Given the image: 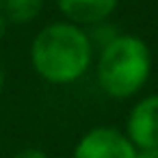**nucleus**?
Listing matches in <instances>:
<instances>
[{
  "label": "nucleus",
  "instance_id": "obj_1",
  "mask_svg": "<svg viewBox=\"0 0 158 158\" xmlns=\"http://www.w3.org/2000/svg\"><path fill=\"white\" fill-rule=\"evenodd\" d=\"M31 65L50 85H74L93 61L91 35L72 22H52L31 41Z\"/></svg>",
  "mask_w": 158,
  "mask_h": 158
},
{
  "label": "nucleus",
  "instance_id": "obj_2",
  "mask_svg": "<svg viewBox=\"0 0 158 158\" xmlns=\"http://www.w3.org/2000/svg\"><path fill=\"white\" fill-rule=\"evenodd\" d=\"M152 74V50L136 35H115L100 50L95 78L100 89L115 100L136 95Z\"/></svg>",
  "mask_w": 158,
  "mask_h": 158
},
{
  "label": "nucleus",
  "instance_id": "obj_3",
  "mask_svg": "<svg viewBox=\"0 0 158 158\" xmlns=\"http://www.w3.org/2000/svg\"><path fill=\"white\" fill-rule=\"evenodd\" d=\"M72 158H136V147L121 130L95 126L78 139Z\"/></svg>",
  "mask_w": 158,
  "mask_h": 158
},
{
  "label": "nucleus",
  "instance_id": "obj_4",
  "mask_svg": "<svg viewBox=\"0 0 158 158\" xmlns=\"http://www.w3.org/2000/svg\"><path fill=\"white\" fill-rule=\"evenodd\" d=\"M123 134L136 149L158 147V93L141 98L130 108Z\"/></svg>",
  "mask_w": 158,
  "mask_h": 158
},
{
  "label": "nucleus",
  "instance_id": "obj_5",
  "mask_svg": "<svg viewBox=\"0 0 158 158\" xmlns=\"http://www.w3.org/2000/svg\"><path fill=\"white\" fill-rule=\"evenodd\" d=\"M56 5L67 22L82 28L104 24L117 9L119 0H56Z\"/></svg>",
  "mask_w": 158,
  "mask_h": 158
},
{
  "label": "nucleus",
  "instance_id": "obj_6",
  "mask_svg": "<svg viewBox=\"0 0 158 158\" xmlns=\"http://www.w3.org/2000/svg\"><path fill=\"white\" fill-rule=\"evenodd\" d=\"M2 2H5V15L11 22L26 24L41 13L46 0H2Z\"/></svg>",
  "mask_w": 158,
  "mask_h": 158
},
{
  "label": "nucleus",
  "instance_id": "obj_7",
  "mask_svg": "<svg viewBox=\"0 0 158 158\" xmlns=\"http://www.w3.org/2000/svg\"><path fill=\"white\" fill-rule=\"evenodd\" d=\"M11 158H48V154L39 147H26V149H20L18 154H13Z\"/></svg>",
  "mask_w": 158,
  "mask_h": 158
},
{
  "label": "nucleus",
  "instance_id": "obj_8",
  "mask_svg": "<svg viewBox=\"0 0 158 158\" xmlns=\"http://www.w3.org/2000/svg\"><path fill=\"white\" fill-rule=\"evenodd\" d=\"M136 158H158V147H152V149H136Z\"/></svg>",
  "mask_w": 158,
  "mask_h": 158
},
{
  "label": "nucleus",
  "instance_id": "obj_9",
  "mask_svg": "<svg viewBox=\"0 0 158 158\" xmlns=\"http://www.w3.org/2000/svg\"><path fill=\"white\" fill-rule=\"evenodd\" d=\"M5 31H7V18L0 13V39L5 37Z\"/></svg>",
  "mask_w": 158,
  "mask_h": 158
},
{
  "label": "nucleus",
  "instance_id": "obj_10",
  "mask_svg": "<svg viewBox=\"0 0 158 158\" xmlns=\"http://www.w3.org/2000/svg\"><path fill=\"white\" fill-rule=\"evenodd\" d=\"M5 89V65H2V59H0V93Z\"/></svg>",
  "mask_w": 158,
  "mask_h": 158
}]
</instances>
